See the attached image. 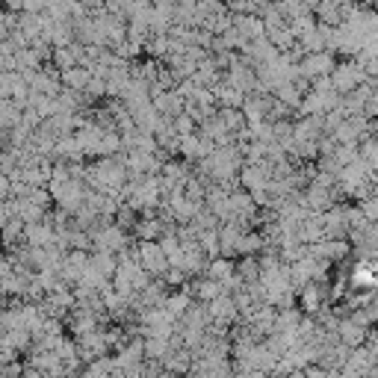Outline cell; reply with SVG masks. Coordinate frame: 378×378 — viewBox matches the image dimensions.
<instances>
[{
    "mask_svg": "<svg viewBox=\"0 0 378 378\" xmlns=\"http://www.w3.org/2000/svg\"><path fill=\"white\" fill-rule=\"evenodd\" d=\"M39 6H42V0H24V9H30V12H36Z\"/></svg>",
    "mask_w": 378,
    "mask_h": 378,
    "instance_id": "1",
    "label": "cell"
}]
</instances>
